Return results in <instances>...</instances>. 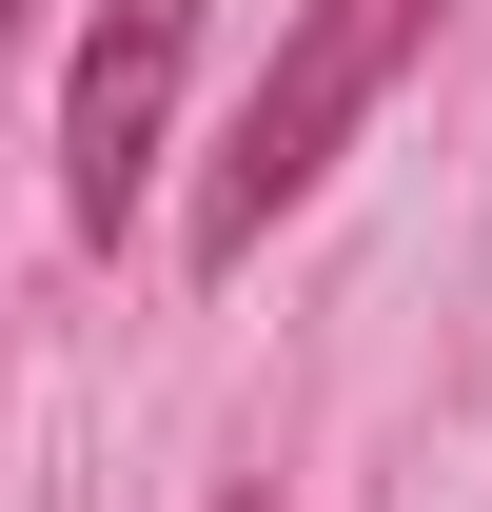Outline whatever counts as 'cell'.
Returning a JSON list of instances; mask_svg holds the SVG:
<instances>
[{"mask_svg": "<svg viewBox=\"0 0 492 512\" xmlns=\"http://www.w3.org/2000/svg\"><path fill=\"white\" fill-rule=\"evenodd\" d=\"M433 20H453V0H296L276 79L237 99V138H217V178H197V217H178V237H197V276H237V256L276 237L315 178H335V138L394 99V60H414Z\"/></svg>", "mask_w": 492, "mask_h": 512, "instance_id": "6da1fadb", "label": "cell"}, {"mask_svg": "<svg viewBox=\"0 0 492 512\" xmlns=\"http://www.w3.org/2000/svg\"><path fill=\"white\" fill-rule=\"evenodd\" d=\"M197 20H217V0H99V40H79L60 178H79V217H99V237H119L138 178H158V119H178V79H197Z\"/></svg>", "mask_w": 492, "mask_h": 512, "instance_id": "7a4b0ae2", "label": "cell"}, {"mask_svg": "<svg viewBox=\"0 0 492 512\" xmlns=\"http://www.w3.org/2000/svg\"><path fill=\"white\" fill-rule=\"evenodd\" d=\"M20 40H40V0H0V60H20Z\"/></svg>", "mask_w": 492, "mask_h": 512, "instance_id": "3957f363", "label": "cell"}, {"mask_svg": "<svg viewBox=\"0 0 492 512\" xmlns=\"http://www.w3.org/2000/svg\"><path fill=\"white\" fill-rule=\"evenodd\" d=\"M217 512H276V493H217Z\"/></svg>", "mask_w": 492, "mask_h": 512, "instance_id": "277c9868", "label": "cell"}]
</instances>
